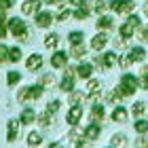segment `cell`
Wrapping results in <instances>:
<instances>
[{
  "instance_id": "obj_40",
  "label": "cell",
  "mask_w": 148,
  "mask_h": 148,
  "mask_svg": "<svg viewBox=\"0 0 148 148\" xmlns=\"http://www.w3.org/2000/svg\"><path fill=\"white\" fill-rule=\"evenodd\" d=\"M131 64H133V62H131V57H129V55H121V57H119V66H121L123 70H127Z\"/></svg>"
},
{
  "instance_id": "obj_3",
  "label": "cell",
  "mask_w": 148,
  "mask_h": 148,
  "mask_svg": "<svg viewBox=\"0 0 148 148\" xmlns=\"http://www.w3.org/2000/svg\"><path fill=\"white\" fill-rule=\"evenodd\" d=\"M42 85H30V87H23V89H19L17 93V102L19 104H30V102H36V99L42 95Z\"/></svg>"
},
{
  "instance_id": "obj_10",
  "label": "cell",
  "mask_w": 148,
  "mask_h": 148,
  "mask_svg": "<svg viewBox=\"0 0 148 148\" xmlns=\"http://www.w3.org/2000/svg\"><path fill=\"white\" fill-rule=\"evenodd\" d=\"M119 62V55H116V51H106V53H102V72H108L114 64Z\"/></svg>"
},
{
  "instance_id": "obj_32",
  "label": "cell",
  "mask_w": 148,
  "mask_h": 148,
  "mask_svg": "<svg viewBox=\"0 0 148 148\" xmlns=\"http://www.w3.org/2000/svg\"><path fill=\"white\" fill-rule=\"evenodd\" d=\"M40 144H42V138H40V133H36V131L28 133V146H40Z\"/></svg>"
},
{
  "instance_id": "obj_45",
  "label": "cell",
  "mask_w": 148,
  "mask_h": 148,
  "mask_svg": "<svg viewBox=\"0 0 148 148\" xmlns=\"http://www.w3.org/2000/svg\"><path fill=\"white\" fill-rule=\"evenodd\" d=\"M13 4H15V0H2V6H4V9H9V6H13Z\"/></svg>"
},
{
  "instance_id": "obj_36",
  "label": "cell",
  "mask_w": 148,
  "mask_h": 148,
  "mask_svg": "<svg viewBox=\"0 0 148 148\" xmlns=\"http://www.w3.org/2000/svg\"><path fill=\"white\" fill-rule=\"evenodd\" d=\"M121 99H123V95H121L119 89H112V91L108 93V102H110V104H119Z\"/></svg>"
},
{
  "instance_id": "obj_30",
  "label": "cell",
  "mask_w": 148,
  "mask_h": 148,
  "mask_svg": "<svg viewBox=\"0 0 148 148\" xmlns=\"http://www.w3.org/2000/svg\"><path fill=\"white\" fill-rule=\"evenodd\" d=\"M83 38H85V34H83V32H78V30H74V32L68 34L70 45H80V42H83Z\"/></svg>"
},
{
  "instance_id": "obj_20",
  "label": "cell",
  "mask_w": 148,
  "mask_h": 148,
  "mask_svg": "<svg viewBox=\"0 0 148 148\" xmlns=\"http://www.w3.org/2000/svg\"><path fill=\"white\" fill-rule=\"evenodd\" d=\"M110 119L114 121V123H127V110L123 108V106H114Z\"/></svg>"
},
{
  "instance_id": "obj_44",
  "label": "cell",
  "mask_w": 148,
  "mask_h": 148,
  "mask_svg": "<svg viewBox=\"0 0 148 148\" xmlns=\"http://www.w3.org/2000/svg\"><path fill=\"white\" fill-rule=\"evenodd\" d=\"M47 4H55V6H64L66 4V0H45Z\"/></svg>"
},
{
  "instance_id": "obj_29",
  "label": "cell",
  "mask_w": 148,
  "mask_h": 148,
  "mask_svg": "<svg viewBox=\"0 0 148 148\" xmlns=\"http://www.w3.org/2000/svg\"><path fill=\"white\" fill-rule=\"evenodd\" d=\"M72 17H74V19H78V21L87 19V17H89V9H87V4H85V6H78V9L72 13Z\"/></svg>"
},
{
  "instance_id": "obj_14",
  "label": "cell",
  "mask_w": 148,
  "mask_h": 148,
  "mask_svg": "<svg viewBox=\"0 0 148 148\" xmlns=\"http://www.w3.org/2000/svg\"><path fill=\"white\" fill-rule=\"evenodd\" d=\"M25 68L32 70V72L40 70V68H42V55H40V53H32V55L25 59Z\"/></svg>"
},
{
  "instance_id": "obj_15",
  "label": "cell",
  "mask_w": 148,
  "mask_h": 148,
  "mask_svg": "<svg viewBox=\"0 0 148 148\" xmlns=\"http://www.w3.org/2000/svg\"><path fill=\"white\" fill-rule=\"evenodd\" d=\"M19 125H21V121H9V125H6V142H15L17 140Z\"/></svg>"
},
{
  "instance_id": "obj_4",
  "label": "cell",
  "mask_w": 148,
  "mask_h": 148,
  "mask_svg": "<svg viewBox=\"0 0 148 148\" xmlns=\"http://www.w3.org/2000/svg\"><path fill=\"white\" fill-rule=\"evenodd\" d=\"M138 28H140V17L131 13V15L127 17V21L119 28V36H123V38H133V34H136Z\"/></svg>"
},
{
  "instance_id": "obj_25",
  "label": "cell",
  "mask_w": 148,
  "mask_h": 148,
  "mask_svg": "<svg viewBox=\"0 0 148 148\" xmlns=\"http://www.w3.org/2000/svg\"><path fill=\"white\" fill-rule=\"evenodd\" d=\"M51 123H53V119H51V112H49V110H45V112L38 116V125L42 127V129H47V127H51Z\"/></svg>"
},
{
  "instance_id": "obj_24",
  "label": "cell",
  "mask_w": 148,
  "mask_h": 148,
  "mask_svg": "<svg viewBox=\"0 0 148 148\" xmlns=\"http://www.w3.org/2000/svg\"><path fill=\"white\" fill-rule=\"evenodd\" d=\"M87 55V47L80 42V45H72V49H70V57H76V59H83Z\"/></svg>"
},
{
  "instance_id": "obj_19",
  "label": "cell",
  "mask_w": 148,
  "mask_h": 148,
  "mask_svg": "<svg viewBox=\"0 0 148 148\" xmlns=\"http://www.w3.org/2000/svg\"><path fill=\"white\" fill-rule=\"evenodd\" d=\"M112 25H114V19L108 17V15H104V17L97 19L95 28H97V32H108V30H112Z\"/></svg>"
},
{
  "instance_id": "obj_6",
  "label": "cell",
  "mask_w": 148,
  "mask_h": 148,
  "mask_svg": "<svg viewBox=\"0 0 148 148\" xmlns=\"http://www.w3.org/2000/svg\"><path fill=\"white\" fill-rule=\"evenodd\" d=\"M87 93H89L87 97H89L91 102H95V99L102 95V83H99L97 78H89L87 80Z\"/></svg>"
},
{
  "instance_id": "obj_39",
  "label": "cell",
  "mask_w": 148,
  "mask_h": 148,
  "mask_svg": "<svg viewBox=\"0 0 148 148\" xmlns=\"http://www.w3.org/2000/svg\"><path fill=\"white\" fill-rule=\"evenodd\" d=\"M59 108H62V102H59V99H53V102H49V104H47V110H49L51 114H55Z\"/></svg>"
},
{
  "instance_id": "obj_41",
  "label": "cell",
  "mask_w": 148,
  "mask_h": 148,
  "mask_svg": "<svg viewBox=\"0 0 148 148\" xmlns=\"http://www.w3.org/2000/svg\"><path fill=\"white\" fill-rule=\"evenodd\" d=\"M140 87L148 91V72H142V80H140Z\"/></svg>"
},
{
  "instance_id": "obj_21",
  "label": "cell",
  "mask_w": 148,
  "mask_h": 148,
  "mask_svg": "<svg viewBox=\"0 0 148 148\" xmlns=\"http://www.w3.org/2000/svg\"><path fill=\"white\" fill-rule=\"evenodd\" d=\"M19 121H21V125H32V123L36 121V112H34V108H23Z\"/></svg>"
},
{
  "instance_id": "obj_1",
  "label": "cell",
  "mask_w": 148,
  "mask_h": 148,
  "mask_svg": "<svg viewBox=\"0 0 148 148\" xmlns=\"http://www.w3.org/2000/svg\"><path fill=\"white\" fill-rule=\"evenodd\" d=\"M6 30H9L17 40H21V42L30 40V28H28V23H25L21 17H11V19H6Z\"/></svg>"
},
{
  "instance_id": "obj_42",
  "label": "cell",
  "mask_w": 148,
  "mask_h": 148,
  "mask_svg": "<svg viewBox=\"0 0 148 148\" xmlns=\"http://www.w3.org/2000/svg\"><path fill=\"white\" fill-rule=\"evenodd\" d=\"M68 2L74 6V9H78V6H85L87 4V0H68Z\"/></svg>"
},
{
  "instance_id": "obj_17",
  "label": "cell",
  "mask_w": 148,
  "mask_h": 148,
  "mask_svg": "<svg viewBox=\"0 0 148 148\" xmlns=\"http://www.w3.org/2000/svg\"><path fill=\"white\" fill-rule=\"evenodd\" d=\"M99 133H102V127H99V123H91L85 127V140H97Z\"/></svg>"
},
{
  "instance_id": "obj_26",
  "label": "cell",
  "mask_w": 148,
  "mask_h": 148,
  "mask_svg": "<svg viewBox=\"0 0 148 148\" xmlns=\"http://www.w3.org/2000/svg\"><path fill=\"white\" fill-rule=\"evenodd\" d=\"M129 142H127V136L125 133H114L112 140H110V146H127Z\"/></svg>"
},
{
  "instance_id": "obj_22",
  "label": "cell",
  "mask_w": 148,
  "mask_h": 148,
  "mask_svg": "<svg viewBox=\"0 0 148 148\" xmlns=\"http://www.w3.org/2000/svg\"><path fill=\"white\" fill-rule=\"evenodd\" d=\"M59 42H62V38H59V34H55V32H51V34L45 36V47L47 49H57Z\"/></svg>"
},
{
  "instance_id": "obj_34",
  "label": "cell",
  "mask_w": 148,
  "mask_h": 148,
  "mask_svg": "<svg viewBox=\"0 0 148 148\" xmlns=\"http://www.w3.org/2000/svg\"><path fill=\"white\" fill-rule=\"evenodd\" d=\"M72 17V11L70 9H64V6H59V13H57V21H68Z\"/></svg>"
},
{
  "instance_id": "obj_43",
  "label": "cell",
  "mask_w": 148,
  "mask_h": 148,
  "mask_svg": "<svg viewBox=\"0 0 148 148\" xmlns=\"http://www.w3.org/2000/svg\"><path fill=\"white\" fill-rule=\"evenodd\" d=\"M136 146H148V140L144 138V133H140V138H138V142H136Z\"/></svg>"
},
{
  "instance_id": "obj_7",
  "label": "cell",
  "mask_w": 148,
  "mask_h": 148,
  "mask_svg": "<svg viewBox=\"0 0 148 148\" xmlns=\"http://www.w3.org/2000/svg\"><path fill=\"white\" fill-rule=\"evenodd\" d=\"M80 119H83V106H72L68 110V114H66V123L72 127H76L80 123Z\"/></svg>"
},
{
  "instance_id": "obj_27",
  "label": "cell",
  "mask_w": 148,
  "mask_h": 148,
  "mask_svg": "<svg viewBox=\"0 0 148 148\" xmlns=\"http://www.w3.org/2000/svg\"><path fill=\"white\" fill-rule=\"evenodd\" d=\"M85 95L80 91H70V106H78V104H83L85 102Z\"/></svg>"
},
{
  "instance_id": "obj_28",
  "label": "cell",
  "mask_w": 148,
  "mask_h": 148,
  "mask_svg": "<svg viewBox=\"0 0 148 148\" xmlns=\"http://www.w3.org/2000/svg\"><path fill=\"white\" fill-rule=\"evenodd\" d=\"M9 62H13V64L21 62V49L19 47H11L9 49Z\"/></svg>"
},
{
  "instance_id": "obj_31",
  "label": "cell",
  "mask_w": 148,
  "mask_h": 148,
  "mask_svg": "<svg viewBox=\"0 0 148 148\" xmlns=\"http://www.w3.org/2000/svg\"><path fill=\"white\" fill-rule=\"evenodd\" d=\"M19 80H21V74H19V72H9V74H6V85H9V87L19 85Z\"/></svg>"
},
{
  "instance_id": "obj_5",
  "label": "cell",
  "mask_w": 148,
  "mask_h": 148,
  "mask_svg": "<svg viewBox=\"0 0 148 148\" xmlns=\"http://www.w3.org/2000/svg\"><path fill=\"white\" fill-rule=\"evenodd\" d=\"M110 9L116 13V15L129 17L131 13L136 11V2H133V0H112V2H110Z\"/></svg>"
},
{
  "instance_id": "obj_11",
  "label": "cell",
  "mask_w": 148,
  "mask_h": 148,
  "mask_svg": "<svg viewBox=\"0 0 148 148\" xmlns=\"http://www.w3.org/2000/svg\"><path fill=\"white\" fill-rule=\"evenodd\" d=\"M42 9V2L40 0H25L21 4V13L23 15H36V13Z\"/></svg>"
},
{
  "instance_id": "obj_8",
  "label": "cell",
  "mask_w": 148,
  "mask_h": 148,
  "mask_svg": "<svg viewBox=\"0 0 148 148\" xmlns=\"http://www.w3.org/2000/svg\"><path fill=\"white\" fill-rule=\"evenodd\" d=\"M74 72H76V70H72V68L66 66V74H64V78H62V85H59L64 93L74 91Z\"/></svg>"
},
{
  "instance_id": "obj_18",
  "label": "cell",
  "mask_w": 148,
  "mask_h": 148,
  "mask_svg": "<svg viewBox=\"0 0 148 148\" xmlns=\"http://www.w3.org/2000/svg\"><path fill=\"white\" fill-rule=\"evenodd\" d=\"M129 57L133 64H138V62H144L148 57V53L144 51V47H133V49H129Z\"/></svg>"
},
{
  "instance_id": "obj_16",
  "label": "cell",
  "mask_w": 148,
  "mask_h": 148,
  "mask_svg": "<svg viewBox=\"0 0 148 148\" xmlns=\"http://www.w3.org/2000/svg\"><path fill=\"white\" fill-rule=\"evenodd\" d=\"M91 74H93V64L83 62V64H78V66H76V76H78V78L89 80V78H91Z\"/></svg>"
},
{
  "instance_id": "obj_37",
  "label": "cell",
  "mask_w": 148,
  "mask_h": 148,
  "mask_svg": "<svg viewBox=\"0 0 148 148\" xmlns=\"http://www.w3.org/2000/svg\"><path fill=\"white\" fill-rule=\"evenodd\" d=\"M110 2H106V0H95V4H93V11L95 13H104L106 9H108Z\"/></svg>"
},
{
  "instance_id": "obj_9",
  "label": "cell",
  "mask_w": 148,
  "mask_h": 148,
  "mask_svg": "<svg viewBox=\"0 0 148 148\" xmlns=\"http://www.w3.org/2000/svg\"><path fill=\"white\" fill-rule=\"evenodd\" d=\"M53 25V15L49 11H42L40 9L38 13H36V28H42V30H47V28H51Z\"/></svg>"
},
{
  "instance_id": "obj_38",
  "label": "cell",
  "mask_w": 148,
  "mask_h": 148,
  "mask_svg": "<svg viewBox=\"0 0 148 148\" xmlns=\"http://www.w3.org/2000/svg\"><path fill=\"white\" fill-rule=\"evenodd\" d=\"M133 129L138 133H146L148 131V121H138V123H133Z\"/></svg>"
},
{
  "instance_id": "obj_23",
  "label": "cell",
  "mask_w": 148,
  "mask_h": 148,
  "mask_svg": "<svg viewBox=\"0 0 148 148\" xmlns=\"http://www.w3.org/2000/svg\"><path fill=\"white\" fill-rule=\"evenodd\" d=\"M104 116H106V110H104V106L95 104V106L91 108V121H93V123H102V121H104Z\"/></svg>"
},
{
  "instance_id": "obj_47",
  "label": "cell",
  "mask_w": 148,
  "mask_h": 148,
  "mask_svg": "<svg viewBox=\"0 0 148 148\" xmlns=\"http://www.w3.org/2000/svg\"><path fill=\"white\" fill-rule=\"evenodd\" d=\"M78 136V131L76 129H74V131H70V136H68V140H74V138H76Z\"/></svg>"
},
{
  "instance_id": "obj_46",
  "label": "cell",
  "mask_w": 148,
  "mask_h": 148,
  "mask_svg": "<svg viewBox=\"0 0 148 148\" xmlns=\"http://www.w3.org/2000/svg\"><path fill=\"white\" fill-rule=\"evenodd\" d=\"M142 40H146V42H148V25L142 30Z\"/></svg>"
},
{
  "instance_id": "obj_12",
  "label": "cell",
  "mask_w": 148,
  "mask_h": 148,
  "mask_svg": "<svg viewBox=\"0 0 148 148\" xmlns=\"http://www.w3.org/2000/svg\"><path fill=\"white\" fill-rule=\"evenodd\" d=\"M68 57H70V53L66 55L64 51H55V55H51V66L57 68V70H62V68L68 66Z\"/></svg>"
},
{
  "instance_id": "obj_33",
  "label": "cell",
  "mask_w": 148,
  "mask_h": 148,
  "mask_svg": "<svg viewBox=\"0 0 148 148\" xmlns=\"http://www.w3.org/2000/svg\"><path fill=\"white\" fill-rule=\"evenodd\" d=\"M131 112H133V116H142V114L146 112V104L144 102H136L133 108H131Z\"/></svg>"
},
{
  "instance_id": "obj_13",
  "label": "cell",
  "mask_w": 148,
  "mask_h": 148,
  "mask_svg": "<svg viewBox=\"0 0 148 148\" xmlns=\"http://www.w3.org/2000/svg\"><path fill=\"white\" fill-rule=\"evenodd\" d=\"M106 45H108V36H106V32H97V34L91 38V49L93 51H102V49H106Z\"/></svg>"
},
{
  "instance_id": "obj_35",
  "label": "cell",
  "mask_w": 148,
  "mask_h": 148,
  "mask_svg": "<svg viewBox=\"0 0 148 148\" xmlns=\"http://www.w3.org/2000/svg\"><path fill=\"white\" fill-rule=\"evenodd\" d=\"M40 85L42 87H53L55 85V76H53V74H42V76H40Z\"/></svg>"
},
{
  "instance_id": "obj_48",
  "label": "cell",
  "mask_w": 148,
  "mask_h": 148,
  "mask_svg": "<svg viewBox=\"0 0 148 148\" xmlns=\"http://www.w3.org/2000/svg\"><path fill=\"white\" fill-rule=\"evenodd\" d=\"M144 15H146V17H148V2H146V4H144Z\"/></svg>"
},
{
  "instance_id": "obj_2",
  "label": "cell",
  "mask_w": 148,
  "mask_h": 148,
  "mask_svg": "<svg viewBox=\"0 0 148 148\" xmlns=\"http://www.w3.org/2000/svg\"><path fill=\"white\" fill-rule=\"evenodd\" d=\"M116 89L121 91V95H123V97H129V95H133V93L140 89V80L133 76V74L125 72L123 76H121V83H119Z\"/></svg>"
}]
</instances>
